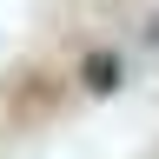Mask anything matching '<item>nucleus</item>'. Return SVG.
<instances>
[{"label":"nucleus","instance_id":"obj_1","mask_svg":"<svg viewBox=\"0 0 159 159\" xmlns=\"http://www.w3.org/2000/svg\"><path fill=\"white\" fill-rule=\"evenodd\" d=\"M80 86H86V93H113L119 86V60L113 53H86V60H80Z\"/></svg>","mask_w":159,"mask_h":159}]
</instances>
